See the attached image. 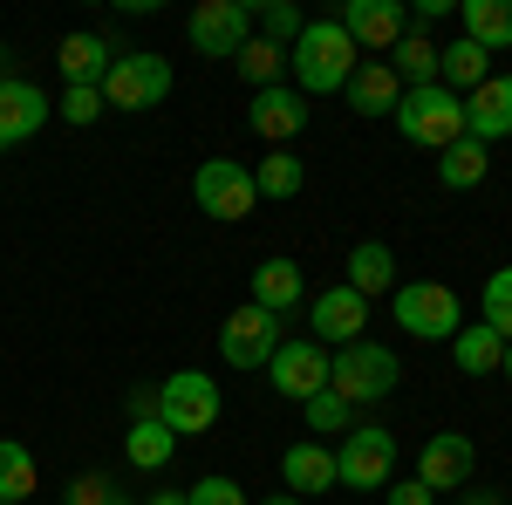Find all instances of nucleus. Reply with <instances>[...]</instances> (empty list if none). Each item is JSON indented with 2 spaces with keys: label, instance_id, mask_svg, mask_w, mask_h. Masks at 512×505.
<instances>
[{
  "label": "nucleus",
  "instance_id": "nucleus-35",
  "mask_svg": "<svg viewBox=\"0 0 512 505\" xmlns=\"http://www.w3.org/2000/svg\"><path fill=\"white\" fill-rule=\"evenodd\" d=\"M110 103H103V89H62V123H76V130H89V123L103 117Z\"/></svg>",
  "mask_w": 512,
  "mask_h": 505
},
{
  "label": "nucleus",
  "instance_id": "nucleus-39",
  "mask_svg": "<svg viewBox=\"0 0 512 505\" xmlns=\"http://www.w3.org/2000/svg\"><path fill=\"white\" fill-rule=\"evenodd\" d=\"M137 417H158V383H137L130 389V424Z\"/></svg>",
  "mask_w": 512,
  "mask_h": 505
},
{
  "label": "nucleus",
  "instance_id": "nucleus-41",
  "mask_svg": "<svg viewBox=\"0 0 512 505\" xmlns=\"http://www.w3.org/2000/svg\"><path fill=\"white\" fill-rule=\"evenodd\" d=\"M144 505H185V492H151Z\"/></svg>",
  "mask_w": 512,
  "mask_h": 505
},
{
  "label": "nucleus",
  "instance_id": "nucleus-28",
  "mask_svg": "<svg viewBox=\"0 0 512 505\" xmlns=\"http://www.w3.org/2000/svg\"><path fill=\"white\" fill-rule=\"evenodd\" d=\"M451 362H458L465 376H492V369L506 362V342H499L485 321H478V328H458V335H451Z\"/></svg>",
  "mask_w": 512,
  "mask_h": 505
},
{
  "label": "nucleus",
  "instance_id": "nucleus-22",
  "mask_svg": "<svg viewBox=\"0 0 512 505\" xmlns=\"http://www.w3.org/2000/svg\"><path fill=\"white\" fill-rule=\"evenodd\" d=\"M301 294H308V280H301L294 260H260V267H253V308H267L274 321L287 308H301Z\"/></svg>",
  "mask_w": 512,
  "mask_h": 505
},
{
  "label": "nucleus",
  "instance_id": "nucleus-7",
  "mask_svg": "<svg viewBox=\"0 0 512 505\" xmlns=\"http://www.w3.org/2000/svg\"><path fill=\"white\" fill-rule=\"evenodd\" d=\"M396 478V437L383 424H355L335 451V485H355V492H383Z\"/></svg>",
  "mask_w": 512,
  "mask_h": 505
},
{
  "label": "nucleus",
  "instance_id": "nucleus-20",
  "mask_svg": "<svg viewBox=\"0 0 512 505\" xmlns=\"http://www.w3.org/2000/svg\"><path fill=\"white\" fill-rule=\"evenodd\" d=\"M280 478H287V492H294V499L328 492V485H335V451H328V444H315V437H301V444H287Z\"/></svg>",
  "mask_w": 512,
  "mask_h": 505
},
{
  "label": "nucleus",
  "instance_id": "nucleus-18",
  "mask_svg": "<svg viewBox=\"0 0 512 505\" xmlns=\"http://www.w3.org/2000/svg\"><path fill=\"white\" fill-rule=\"evenodd\" d=\"M48 117H55V110H48V96H41L35 82H21V76L0 82V151L28 144V137H35Z\"/></svg>",
  "mask_w": 512,
  "mask_h": 505
},
{
  "label": "nucleus",
  "instance_id": "nucleus-45",
  "mask_svg": "<svg viewBox=\"0 0 512 505\" xmlns=\"http://www.w3.org/2000/svg\"><path fill=\"white\" fill-rule=\"evenodd\" d=\"M0 82H7V55H0Z\"/></svg>",
  "mask_w": 512,
  "mask_h": 505
},
{
  "label": "nucleus",
  "instance_id": "nucleus-34",
  "mask_svg": "<svg viewBox=\"0 0 512 505\" xmlns=\"http://www.w3.org/2000/svg\"><path fill=\"white\" fill-rule=\"evenodd\" d=\"M485 328H492L499 342H512V267H499L485 280Z\"/></svg>",
  "mask_w": 512,
  "mask_h": 505
},
{
  "label": "nucleus",
  "instance_id": "nucleus-21",
  "mask_svg": "<svg viewBox=\"0 0 512 505\" xmlns=\"http://www.w3.org/2000/svg\"><path fill=\"white\" fill-rule=\"evenodd\" d=\"M342 273H349L342 287H355L362 301H376V294H396V253L383 246V239H362V246L349 253V267H342Z\"/></svg>",
  "mask_w": 512,
  "mask_h": 505
},
{
  "label": "nucleus",
  "instance_id": "nucleus-11",
  "mask_svg": "<svg viewBox=\"0 0 512 505\" xmlns=\"http://www.w3.org/2000/svg\"><path fill=\"white\" fill-rule=\"evenodd\" d=\"M274 349H280V321L267 308H233L226 314V328H219V355L233 362V369H267L274 362Z\"/></svg>",
  "mask_w": 512,
  "mask_h": 505
},
{
  "label": "nucleus",
  "instance_id": "nucleus-30",
  "mask_svg": "<svg viewBox=\"0 0 512 505\" xmlns=\"http://www.w3.org/2000/svg\"><path fill=\"white\" fill-rule=\"evenodd\" d=\"M35 492V451L21 437H0V505H28Z\"/></svg>",
  "mask_w": 512,
  "mask_h": 505
},
{
  "label": "nucleus",
  "instance_id": "nucleus-3",
  "mask_svg": "<svg viewBox=\"0 0 512 505\" xmlns=\"http://www.w3.org/2000/svg\"><path fill=\"white\" fill-rule=\"evenodd\" d=\"M396 383H403V362H396L383 342H369V335L349 342V349H335V362H328V389L349 396L355 410H362V403H383Z\"/></svg>",
  "mask_w": 512,
  "mask_h": 505
},
{
  "label": "nucleus",
  "instance_id": "nucleus-44",
  "mask_svg": "<svg viewBox=\"0 0 512 505\" xmlns=\"http://www.w3.org/2000/svg\"><path fill=\"white\" fill-rule=\"evenodd\" d=\"M110 505H144V499H123V492H117V499H110Z\"/></svg>",
  "mask_w": 512,
  "mask_h": 505
},
{
  "label": "nucleus",
  "instance_id": "nucleus-9",
  "mask_svg": "<svg viewBox=\"0 0 512 505\" xmlns=\"http://www.w3.org/2000/svg\"><path fill=\"white\" fill-rule=\"evenodd\" d=\"M185 41H192L198 55H226L233 62L239 48L253 41V0H198L192 7V21H185Z\"/></svg>",
  "mask_w": 512,
  "mask_h": 505
},
{
  "label": "nucleus",
  "instance_id": "nucleus-43",
  "mask_svg": "<svg viewBox=\"0 0 512 505\" xmlns=\"http://www.w3.org/2000/svg\"><path fill=\"white\" fill-rule=\"evenodd\" d=\"M499 376H506V383H512V342H506V362H499Z\"/></svg>",
  "mask_w": 512,
  "mask_h": 505
},
{
  "label": "nucleus",
  "instance_id": "nucleus-36",
  "mask_svg": "<svg viewBox=\"0 0 512 505\" xmlns=\"http://www.w3.org/2000/svg\"><path fill=\"white\" fill-rule=\"evenodd\" d=\"M185 505H246V492H239L233 478H198L192 492H185Z\"/></svg>",
  "mask_w": 512,
  "mask_h": 505
},
{
  "label": "nucleus",
  "instance_id": "nucleus-17",
  "mask_svg": "<svg viewBox=\"0 0 512 505\" xmlns=\"http://www.w3.org/2000/svg\"><path fill=\"white\" fill-rule=\"evenodd\" d=\"M465 137H478L485 151L499 144V137H512V76H485L465 96Z\"/></svg>",
  "mask_w": 512,
  "mask_h": 505
},
{
  "label": "nucleus",
  "instance_id": "nucleus-27",
  "mask_svg": "<svg viewBox=\"0 0 512 505\" xmlns=\"http://www.w3.org/2000/svg\"><path fill=\"white\" fill-rule=\"evenodd\" d=\"M383 62L396 69V82H403V89H431V82H437V41L410 28V35H403L390 55H383Z\"/></svg>",
  "mask_w": 512,
  "mask_h": 505
},
{
  "label": "nucleus",
  "instance_id": "nucleus-38",
  "mask_svg": "<svg viewBox=\"0 0 512 505\" xmlns=\"http://www.w3.org/2000/svg\"><path fill=\"white\" fill-rule=\"evenodd\" d=\"M437 492L431 485H417V478H390V485H383V505H431Z\"/></svg>",
  "mask_w": 512,
  "mask_h": 505
},
{
  "label": "nucleus",
  "instance_id": "nucleus-37",
  "mask_svg": "<svg viewBox=\"0 0 512 505\" xmlns=\"http://www.w3.org/2000/svg\"><path fill=\"white\" fill-rule=\"evenodd\" d=\"M110 499H117V485L103 471H82L76 485H69V505H110Z\"/></svg>",
  "mask_w": 512,
  "mask_h": 505
},
{
  "label": "nucleus",
  "instance_id": "nucleus-23",
  "mask_svg": "<svg viewBox=\"0 0 512 505\" xmlns=\"http://www.w3.org/2000/svg\"><path fill=\"white\" fill-rule=\"evenodd\" d=\"M492 76V55H485V48H478V41H451V48H437V82H444V89H451V96H472L478 82Z\"/></svg>",
  "mask_w": 512,
  "mask_h": 505
},
{
  "label": "nucleus",
  "instance_id": "nucleus-25",
  "mask_svg": "<svg viewBox=\"0 0 512 505\" xmlns=\"http://www.w3.org/2000/svg\"><path fill=\"white\" fill-rule=\"evenodd\" d=\"M458 14H465V41H478L485 55L512 48V0H465Z\"/></svg>",
  "mask_w": 512,
  "mask_h": 505
},
{
  "label": "nucleus",
  "instance_id": "nucleus-42",
  "mask_svg": "<svg viewBox=\"0 0 512 505\" xmlns=\"http://www.w3.org/2000/svg\"><path fill=\"white\" fill-rule=\"evenodd\" d=\"M260 505H308V499H294V492H280V499H260Z\"/></svg>",
  "mask_w": 512,
  "mask_h": 505
},
{
  "label": "nucleus",
  "instance_id": "nucleus-6",
  "mask_svg": "<svg viewBox=\"0 0 512 505\" xmlns=\"http://www.w3.org/2000/svg\"><path fill=\"white\" fill-rule=\"evenodd\" d=\"M396 328L417 335V342H451L465 328V308L437 280H396Z\"/></svg>",
  "mask_w": 512,
  "mask_h": 505
},
{
  "label": "nucleus",
  "instance_id": "nucleus-15",
  "mask_svg": "<svg viewBox=\"0 0 512 505\" xmlns=\"http://www.w3.org/2000/svg\"><path fill=\"white\" fill-rule=\"evenodd\" d=\"M472 471H478V444L465 430H437L431 444L417 451V485H431V492H458Z\"/></svg>",
  "mask_w": 512,
  "mask_h": 505
},
{
  "label": "nucleus",
  "instance_id": "nucleus-29",
  "mask_svg": "<svg viewBox=\"0 0 512 505\" xmlns=\"http://www.w3.org/2000/svg\"><path fill=\"white\" fill-rule=\"evenodd\" d=\"M301 185H308V164L294 151H267L253 164V192L260 198H301Z\"/></svg>",
  "mask_w": 512,
  "mask_h": 505
},
{
  "label": "nucleus",
  "instance_id": "nucleus-2",
  "mask_svg": "<svg viewBox=\"0 0 512 505\" xmlns=\"http://www.w3.org/2000/svg\"><path fill=\"white\" fill-rule=\"evenodd\" d=\"M390 123L403 130V144H417V151H451V144L465 137V96H451L444 82L403 89V103H396Z\"/></svg>",
  "mask_w": 512,
  "mask_h": 505
},
{
  "label": "nucleus",
  "instance_id": "nucleus-16",
  "mask_svg": "<svg viewBox=\"0 0 512 505\" xmlns=\"http://www.w3.org/2000/svg\"><path fill=\"white\" fill-rule=\"evenodd\" d=\"M110 55H117V41L96 35V28H76V35L55 41V69H62V82H69V89H103Z\"/></svg>",
  "mask_w": 512,
  "mask_h": 505
},
{
  "label": "nucleus",
  "instance_id": "nucleus-24",
  "mask_svg": "<svg viewBox=\"0 0 512 505\" xmlns=\"http://www.w3.org/2000/svg\"><path fill=\"white\" fill-rule=\"evenodd\" d=\"M485 171H492V151L478 137H458L451 151H437V185L444 192H472V185H485Z\"/></svg>",
  "mask_w": 512,
  "mask_h": 505
},
{
  "label": "nucleus",
  "instance_id": "nucleus-5",
  "mask_svg": "<svg viewBox=\"0 0 512 505\" xmlns=\"http://www.w3.org/2000/svg\"><path fill=\"white\" fill-rule=\"evenodd\" d=\"M158 417H164L171 437H205V430H219V383H212L205 369L164 376L158 383Z\"/></svg>",
  "mask_w": 512,
  "mask_h": 505
},
{
  "label": "nucleus",
  "instance_id": "nucleus-13",
  "mask_svg": "<svg viewBox=\"0 0 512 505\" xmlns=\"http://www.w3.org/2000/svg\"><path fill=\"white\" fill-rule=\"evenodd\" d=\"M308 342H335V349H349V342H362V328H369V301L355 294V287H321L315 301H308Z\"/></svg>",
  "mask_w": 512,
  "mask_h": 505
},
{
  "label": "nucleus",
  "instance_id": "nucleus-12",
  "mask_svg": "<svg viewBox=\"0 0 512 505\" xmlns=\"http://www.w3.org/2000/svg\"><path fill=\"white\" fill-rule=\"evenodd\" d=\"M246 130H253L267 151H287V144L308 130V96H301V89H287V82H274V89H253Z\"/></svg>",
  "mask_w": 512,
  "mask_h": 505
},
{
  "label": "nucleus",
  "instance_id": "nucleus-4",
  "mask_svg": "<svg viewBox=\"0 0 512 505\" xmlns=\"http://www.w3.org/2000/svg\"><path fill=\"white\" fill-rule=\"evenodd\" d=\"M192 198L205 219H219V226H239L253 205H260V192H253V164H239V157H205L192 171Z\"/></svg>",
  "mask_w": 512,
  "mask_h": 505
},
{
  "label": "nucleus",
  "instance_id": "nucleus-10",
  "mask_svg": "<svg viewBox=\"0 0 512 505\" xmlns=\"http://www.w3.org/2000/svg\"><path fill=\"white\" fill-rule=\"evenodd\" d=\"M335 21L349 28V41L362 48V62H383L396 41L410 35V7H403V0H349Z\"/></svg>",
  "mask_w": 512,
  "mask_h": 505
},
{
  "label": "nucleus",
  "instance_id": "nucleus-40",
  "mask_svg": "<svg viewBox=\"0 0 512 505\" xmlns=\"http://www.w3.org/2000/svg\"><path fill=\"white\" fill-rule=\"evenodd\" d=\"M458 505H506V499H499V492H465Z\"/></svg>",
  "mask_w": 512,
  "mask_h": 505
},
{
  "label": "nucleus",
  "instance_id": "nucleus-32",
  "mask_svg": "<svg viewBox=\"0 0 512 505\" xmlns=\"http://www.w3.org/2000/svg\"><path fill=\"white\" fill-rule=\"evenodd\" d=\"M301 417H308L315 437H349V430H355V403H349V396H335V389H321V396L301 403Z\"/></svg>",
  "mask_w": 512,
  "mask_h": 505
},
{
  "label": "nucleus",
  "instance_id": "nucleus-14",
  "mask_svg": "<svg viewBox=\"0 0 512 505\" xmlns=\"http://www.w3.org/2000/svg\"><path fill=\"white\" fill-rule=\"evenodd\" d=\"M267 369H274V396H287V403H308V396L328 389V349L308 342V335L301 342H280Z\"/></svg>",
  "mask_w": 512,
  "mask_h": 505
},
{
  "label": "nucleus",
  "instance_id": "nucleus-33",
  "mask_svg": "<svg viewBox=\"0 0 512 505\" xmlns=\"http://www.w3.org/2000/svg\"><path fill=\"white\" fill-rule=\"evenodd\" d=\"M253 21H260V41H274V48H294L301 28H308L294 0H260V7H253Z\"/></svg>",
  "mask_w": 512,
  "mask_h": 505
},
{
  "label": "nucleus",
  "instance_id": "nucleus-19",
  "mask_svg": "<svg viewBox=\"0 0 512 505\" xmlns=\"http://www.w3.org/2000/svg\"><path fill=\"white\" fill-rule=\"evenodd\" d=\"M342 96H349L355 117H396V103H403V82H396L390 62H362V69L349 76V89H342Z\"/></svg>",
  "mask_w": 512,
  "mask_h": 505
},
{
  "label": "nucleus",
  "instance_id": "nucleus-1",
  "mask_svg": "<svg viewBox=\"0 0 512 505\" xmlns=\"http://www.w3.org/2000/svg\"><path fill=\"white\" fill-rule=\"evenodd\" d=\"M355 69H362V48L349 41V28H342L335 14H328V21H308L301 41L287 48V76H294L301 96H342Z\"/></svg>",
  "mask_w": 512,
  "mask_h": 505
},
{
  "label": "nucleus",
  "instance_id": "nucleus-31",
  "mask_svg": "<svg viewBox=\"0 0 512 505\" xmlns=\"http://www.w3.org/2000/svg\"><path fill=\"white\" fill-rule=\"evenodd\" d=\"M233 69H239L246 82H253V89H274V82L287 76V48H274V41H260V35H253V41H246V48L233 55Z\"/></svg>",
  "mask_w": 512,
  "mask_h": 505
},
{
  "label": "nucleus",
  "instance_id": "nucleus-8",
  "mask_svg": "<svg viewBox=\"0 0 512 505\" xmlns=\"http://www.w3.org/2000/svg\"><path fill=\"white\" fill-rule=\"evenodd\" d=\"M164 96H171V62L164 55H144V48L117 55L110 76H103V103L110 110H158Z\"/></svg>",
  "mask_w": 512,
  "mask_h": 505
},
{
  "label": "nucleus",
  "instance_id": "nucleus-26",
  "mask_svg": "<svg viewBox=\"0 0 512 505\" xmlns=\"http://www.w3.org/2000/svg\"><path fill=\"white\" fill-rule=\"evenodd\" d=\"M171 451H178V437L164 430V417H137V424L123 430V458H130L137 471H164Z\"/></svg>",
  "mask_w": 512,
  "mask_h": 505
}]
</instances>
